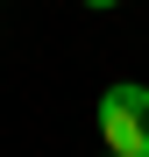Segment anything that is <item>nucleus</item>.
Instances as JSON below:
<instances>
[{
    "label": "nucleus",
    "mask_w": 149,
    "mask_h": 157,
    "mask_svg": "<svg viewBox=\"0 0 149 157\" xmlns=\"http://www.w3.org/2000/svg\"><path fill=\"white\" fill-rule=\"evenodd\" d=\"M99 136L114 157H149V86L121 78L99 93Z\"/></svg>",
    "instance_id": "f257e3e1"
},
{
    "label": "nucleus",
    "mask_w": 149,
    "mask_h": 157,
    "mask_svg": "<svg viewBox=\"0 0 149 157\" xmlns=\"http://www.w3.org/2000/svg\"><path fill=\"white\" fill-rule=\"evenodd\" d=\"M85 7H114V0H85Z\"/></svg>",
    "instance_id": "f03ea898"
},
{
    "label": "nucleus",
    "mask_w": 149,
    "mask_h": 157,
    "mask_svg": "<svg viewBox=\"0 0 149 157\" xmlns=\"http://www.w3.org/2000/svg\"><path fill=\"white\" fill-rule=\"evenodd\" d=\"M107 157H114V150H107Z\"/></svg>",
    "instance_id": "7ed1b4c3"
}]
</instances>
